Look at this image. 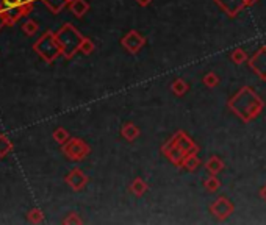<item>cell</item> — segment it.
<instances>
[{"instance_id": "obj_2", "label": "cell", "mask_w": 266, "mask_h": 225, "mask_svg": "<svg viewBox=\"0 0 266 225\" xmlns=\"http://www.w3.org/2000/svg\"><path fill=\"white\" fill-rule=\"evenodd\" d=\"M57 41L61 47V54L65 55L66 58H72L74 54L80 49L82 44V36L80 33L74 29V25L66 24L63 25L61 30H58V33H55Z\"/></svg>"}, {"instance_id": "obj_13", "label": "cell", "mask_w": 266, "mask_h": 225, "mask_svg": "<svg viewBox=\"0 0 266 225\" xmlns=\"http://www.w3.org/2000/svg\"><path fill=\"white\" fill-rule=\"evenodd\" d=\"M5 25H7V21H5V16H4L2 10H0V30H2V27H5Z\"/></svg>"}, {"instance_id": "obj_1", "label": "cell", "mask_w": 266, "mask_h": 225, "mask_svg": "<svg viewBox=\"0 0 266 225\" xmlns=\"http://www.w3.org/2000/svg\"><path fill=\"white\" fill-rule=\"evenodd\" d=\"M35 7V0H0V10H2L7 25H15L21 18L30 15Z\"/></svg>"}, {"instance_id": "obj_4", "label": "cell", "mask_w": 266, "mask_h": 225, "mask_svg": "<svg viewBox=\"0 0 266 225\" xmlns=\"http://www.w3.org/2000/svg\"><path fill=\"white\" fill-rule=\"evenodd\" d=\"M63 152H65V155L68 158H71V160L79 161L88 155L90 147H88V145L80 139H71L66 144H63Z\"/></svg>"}, {"instance_id": "obj_9", "label": "cell", "mask_w": 266, "mask_h": 225, "mask_svg": "<svg viewBox=\"0 0 266 225\" xmlns=\"http://www.w3.org/2000/svg\"><path fill=\"white\" fill-rule=\"evenodd\" d=\"M27 220L30 223H41L44 220V214H43V211L40 208H33L29 211V214H27Z\"/></svg>"}, {"instance_id": "obj_6", "label": "cell", "mask_w": 266, "mask_h": 225, "mask_svg": "<svg viewBox=\"0 0 266 225\" xmlns=\"http://www.w3.org/2000/svg\"><path fill=\"white\" fill-rule=\"evenodd\" d=\"M69 8H71V11L74 13L75 16L82 18L85 13L90 10V5H88L85 0H71V2H69Z\"/></svg>"}, {"instance_id": "obj_5", "label": "cell", "mask_w": 266, "mask_h": 225, "mask_svg": "<svg viewBox=\"0 0 266 225\" xmlns=\"http://www.w3.org/2000/svg\"><path fill=\"white\" fill-rule=\"evenodd\" d=\"M86 181H88L86 175L83 174L82 170H79V169H74L71 174L66 177V183L69 184V186L74 191H80L85 186V184H86Z\"/></svg>"}, {"instance_id": "obj_3", "label": "cell", "mask_w": 266, "mask_h": 225, "mask_svg": "<svg viewBox=\"0 0 266 225\" xmlns=\"http://www.w3.org/2000/svg\"><path fill=\"white\" fill-rule=\"evenodd\" d=\"M33 50L40 55L47 64H52L61 54V47L57 41L54 32H46L38 41L33 44Z\"/></svg>"}, {"instance_id": "obj_10", "label": "cell", "mask_w": 266, "mask_h": 225, "mask_svg": "<svg viewBox=\"0 0 266 225\" xmlns=\"http://www.w3.org/2000/svg\"><path fill=\"white\" fill-rule=\"evenodd\" d=\"M54 139H55L58 144H66V142L69 141V133H68L65 128L58 127V128L54 131Z\"/></svg>"}, {"instance_id": "obj_8", "label": "cell", "mask_w": 266, "mask_h": 225, "mask_svg": "<svg viewBox=\"0 0 266 225\" xmlns=\"http://www.w3.org/2000/svg\"><path fill=\"white\" fill-rule=\"evenodd\" d=\"M22 30L24 33L27 36H33L38 30H40V27H38V22L33 21V19H27L24 24H22Z\"/></svg>"}, {"instance_id": "obj_7", "label": "cell", "mask_w": 266, "mask_h": 225, "mask_svg": "<svg viewBox=\"0 0 266 225\" xmlns=\"http://www.w3.org/2000/svg\"><path fill=\"white\" fill-rule=\"evenodd\" d=\"M13 147L15 145H13L11 139L5 133L0 135V158H5L7 155H10L13 152Z\"/></svg>"}, {"instance_id": "obj_12", "label": "cell", "mask_w": 266, "mask_h": 225, "mask_svg": "<svg viewBox=\"0 0 266 225\" xmlns=\"http://www.w3.org/2000/svg\"><path fill=\"white\" fill-rule=\"evenodd\" d=\"M63 222H65V223H71V222H80V219H79V217H75V213H71V216H69L68 219H65Z\"/></svg>"}, {"instance_id": "obj_11", "label": "cell", "mask_w": 266, "mask_h": 225, "mask_svg": "<svg viewBox=\"0 0 266 225\" xmlns=\"http://www.w3.org/2000/svg\"><path fill=\"white\" fill-rule=\"evenodd\" d=\"M80 52H83V54L85 55H90L91 54V52L94 50V44L90 41V39H88V38H83L82 39V44H80V49H79Z\"/></svg>"}]
</instances>
